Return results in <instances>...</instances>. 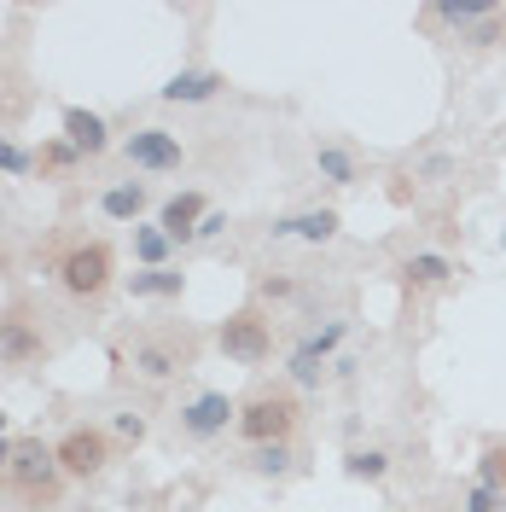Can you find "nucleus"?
<instances>
[{"instance_id":"9","label":"nucleus","mask_w":506,"mask_h":512,"mask_svg":"<svg viewBox=\"0 0 506 512\" xmlns=\"http://www.w3.org/2000/svg\"><path fill=\"white\" fill-rule=\"evenodd\" d=\"M128 361H134V379L140 384H169L175 373H187L192 344L187 338H140Z\"/></svg>"},{"instance_id":"15","label":"nucleus","mask_w":506,"mask_h":512,"mask_svg":"<svg viewBox=\"0 0 506 512\" xmlns=\"http://www.w3.org/2000/svg\"><path fill=\"white\" fill-rule=\"evenodd\" d=\"M454 262H448L443 251H419V256H408L402 262V280H408L413 291H443V286H454Z\"/></svg>"},{"instance_id":"26","label":"nucleus","mask_w":506,"mask_h":512,"mask_svg":"<svg viewBox=\"0 0 506 512\" xmlns=\"http://www.w3.org/2000/svg\"><path fill=\"white\" fill-rule=\"evenodd\" d=\"M35 169V152H24L12 134H0V175H12V181H24Z\"/></svg>"},{"instance_id":"6","label":"nucleus","mask_w":506,"mask_h":512,"mask_svg":"<svg viewBox=\"0 0 506 512\" xmlns=\"http://www.w3.org/2000/svg\"><path fill=\"white\" fill-rule=\"evenodd\" d=\"M117 152H123V163L128 169H140V175H175V169L187 163V140H181L175 128L146 123V128H134Z\"/></svg>"},{"instance_id":"13","label":"nucleus","mask_w":506,"mask_h":512,"mask_svg":"<svg viewBox=\"0 0 506 512\" xmlns=\"http://www.w3.org/2000/svg\"><path fill=\"white\" fill-rule=\"evenodd\" d=\"M146 204H152V187L146 181H111V187L99 192V216L105 222H123V227H140Z\"/></svg>"},{"instance_id":"23","label":"nucleus","mask_w":506,"mask_h":512,"mask_svg":"<svg viewBox=\"0 0 506 512\" xmlns=\"http://www.w3.org/2000/svg\"><path fill=\"white\" fill-rule=\"evenodd\" d=\"M146 437H152V425H146V414H134V408H128V414H111V443L140 448Z\"/></svg>"},{"instance_id":"27","label":"nucleus","mask_w":506,"mask_h":512,"mask_svg":"<svg viewBox=\"0 0 506 512\" xmlns=\"http://www.w3.org/2000/svg\"><path fill=\"white\" fill-rule=\"evenodd\" d=\"M466 512H506V489L472 483V489H466Z\"/></svg>"},{"instance_id":"7","label":"nucleus","mask_w":506,"mask_h":512,"mask_svg":"<svg viewBox=\"0 0 506 512\" xmlns=\"http://www.w3.org/2000/svg\"><path fill=\"white\" fill-rule=\"evenodd\" d=\"M47 332H41V320L24 309V303H12V309H0V367H12V373H24V367H41L47 361Z\"/></svg>"},{"instance_id":"2","label":"nucleus","mask_w":506,"mask_h":512,"mask_svg":"<svg viewBox=\"0 0 506 512\" xmlns=\"http://www.w3.org/2000/svg\"><path fill=\"white\" fill-rule=\"evenodd\" d=\"M59 286L70 303H99L105 291L117 286V251L105 239H82L59 256Z\"/></svg>"},{"instance_id":"31","label":"nucleus","mask_w":506,"mask_h":512,"mask_svg":"<svg viewBox=\"0 0 506 512\" xmlns=\"http://www.w3.org/2000/svg\"><path fill=\"white\" fill-rule=\"evenodd\" d=\"M216 233H227V216H222V210H210V216L198 222V233H192V245H204V239H216Z\"/></svg>"},{"instance_id":"28","label":"nucleus","mask_w":506,"mask_h":512,"mask_svg":"<svg viewBox=\"0 0 506 512\" xmlns=\"http://www.w3.org/2000/svg\"><path fill=\"white\" fill-rule=\"evenodd\" d=\"M477 483H489V489H506V454H501V448H489V454L477 460Z\"/></svg>"},{"instance_id":"24","label":"nucleus","mask_w":506,"mask_h":512,"mask_svg":"<svg viewBox=\"0 0 506 512\" xmlns=\"http://www.w3.org/2000/svg\"><path fill=\"white\" fill-rule=\"evenodd\" d=\"M41 169H47V175H70V169H76V163H82V152H76V146H70V140H47V146H41Z\"/></svg>"},{"instance_id":"32","label":"nucleus","mask_w":506,"mask_h":512,"mask_svg":"<svg viewBox=\"0 0 506 512\" xmlns=\"http://www.w3.org/2000/svg\"><path fill=\"white\" fill-rule=\"evenodd\" d=\"M12 454H18V443H12V437H0V478L12 472Z\"/></svg>"},{"instance_id":"34","label":"nucleus","mask_w":506,"mask_h":512,"mask_svg":"<svg viewBox=\"0 0 506 512\" xmlns=\"http://www.w3.org/2000/svg\"><path fill=\"white\" fill-rule=\"evenodd\" d=\"M501 251H506V233H501Z\"/></svg>"},{"instance_id":"14","label":"nucleus","mask_w":506,"mask_h":512,"mask_svg":"<svg viewBox=\"0 0 506 512\" xmlns=\"http://www.w3.org/2000/svg\"><path fill=\"white\" fill-rule=\"evenodd\" d=\"M204 216H210L204 192H175V198L158 210V227L169 233V245H192V233H198V222H204Z\"/></svg>"},{"instance_id":"16","label":"nucleus","mask_w":506,"mask_h":512,"mask_svg":"<svg viewBox=\"0 0 506 512\" xmlns=\"http://www.w3.org/2000/svg\"><path fill=\"white\" fill-rule=\"evenodd\" d=\"M123 291L140 303V297H181L187 291V274L181 268H134L123 274Z\"/></svg>"},{"instance_id":"22","label":"nucleus","mask_w":506,"mask_h":512,"mask_svg":"<svg viewBox=\"0 0 506 512\" xmlns=\"http://www.w3.org/2000/svg\"><path fill=\"white\" fill-rule=\"evenodd\" d=\"M251 472H262V478H285L291 472V443H268V448H251V460H245Z\"/></svg>"},{"instance_id":"17","label":"nucleus","mask_w":506,"mask_h":512,"mask_svg":"<svg viewBox=\"0 0 506 512\" xmlns=\"http://www.w3.org/2000/svg\"><path fill=\"white\" fill-rule=\"evenodd\" d=\"M128 251H134V262H140V268H175V262H169V251H175V245H169V233H163L158 222H140V227H134V233H128Z\"/></svg>"},{"instance_id":"11","label":"nucleus","mask_w":506,"mask_h":512,"mask_svg":"<svg viewBox=\"0 0 506 512\" xmlns=\"http://www.w3.org/2000/svg\"><path fill=\"white\" fill-rule=\"evenodd\" d=\"M222 94H227L222 70H175V76L158 88L163 105H210V99H222Z\"/></svg>"},{"instance_id":"20","label":"nucleus","mask_w":506,"mask_h":512,"mask_svg":"<svg viewBox=\"0 0 506 512\" xmlns=\"http://www.w3.org/2000/svg\"><path fill=\"white\" fill-rule=\"evenodd\" d=\"M344 472L349 478H361V483H384L390 478V454H384V448H349Z\"/></svg>"},{"instance_id":"30","label":"nucleus","mask_w":506,"mask_h":512,"mask_svg":"<svg viewBox=\"0 0 506 512\" xmlns=\"http://www.w3.org/2000/svg\"><path fill=\"white\" fill-rule=\"evenodd\" d=\"M262 297H268V303H291V297H297V280H291V274H268V280H262Z\"/></svg>"},{"instance_id":"5","label":"nucleus","mask_w":506,"mask_h":512,"mask_svg":"<svg viewBox=\"0 0 506 512\" xmlns=\"http://www.w3.org/2000/svg\"><path fill=\"white\" fill-rule=\"evenodd\" d=\"M216 350L227 361H239V367H262L274 355V320L262 315V309H233L216 326Z\"/></svg>"},{"instance_id":"21","label":"nucleus","mask_w":506,"mask_h":512,"mask_svg":"<svg viewBox=\"0 0 506 512\" xmlns=\"http://www.w3.org/2000/svg\"><path fill=\"white\" fill-rule=\"evenodd\" d=\"M326 367H332V361H320L309 344H297V350H291V361H285L291 384H303V390H320V384H326Z\"/></svg>"},{"instance_id":"29","label":"nucleus","mask_w":506,"mask_h":512,"mask_svg":"<svg viewBox=\"0 0 506 512\" xmlns=\"http://www.w3.org/2000/svg\"><path fill=\"white\" fill-rule=\"evenodd\" d=\"M460 41H472V47H495V41H501V12L483 18V24H472V30H460Z\"/></svg>"},{"instance_id":"4","label":"nucleus","mask_w":506,"mask_h":512,"mask_svg":"<svg viewBox=\"0 0 506 512\" xmlns=\"http://www.w3.org/2000/svg\"><path fill=\"white\" fill-rule=\"evenodd\" d=\"M53 454H59L64 478L94 483V478H105V466L117 460V443H111V431H105V425H70L59 443H53Z\"/></svg>"},{"instance_id":"10","label":"nucleus","mask_w":506,"mask_h":512,"mask_svg":"<svg viewBox=\"0 0 506 512\" xmlns=\"http://www.w3.org/2000/svg\"><path fill=\"white\" fill-rule=\"evenodd\" d=\"M59 128H64V140H70L82 158H105V152L117 146V140H111V123H105L99 111H88V105H64Z\"/></svg>"},{"instance_id":"18","label":"nucleus","mask_w":506,"mask_h":512,"mask_svg":"<svg viewBox=\"0 0 506 512\" xmlns=\"http://www.w3.org/2000/svg\"><path fill=\"white\" fill-rule=\"evenodd\" d=\"M315 169H320V181H332V187H355L361 181V163L349 158L344 146H332V140L315 146Z\"/></svg>"},{"instance_id":"33","label":"nucleus","mask_w":506,"mask_h":512,"mask_svg":"<svg viewBox=\"0 0 506 512\" xmlns=\"http://www.w3.org/2000/svg\"><path fill=\"white\" fill-rule=\"evenodd\" d=\"M6 425H12V419H6V414H0V437H6Z\"/></svg>"},{"instance_id":"12","label":"nucleus","mask_w":506,"mask_h":512,"mask_svg":"<svg viewBox=\"0 0 506 512\" xmlns=\"http://www.w3.org/2000/svg\"><path fill=\"white\" fill-rule=\"evenodd\" d=\"M268 233L274 239H303V245H332L344 233V216L338 210H297V216H280Z\"/></svg>"},{"instance_id":"3","label":"nucleus","mask_w":506,"mask_h":512,"mask_svg":"<svg viewBox=\"0 0 506 512\" xmlns=\"http://www.w3.org/2000/svg\"><path fill=\"white\" fill-rule=\"evenodd\" d=\"M6 478H12V489H18L30 507H53V501H59V483H64L53 443L24 437V443H18V454H12V472H6Z\"/></svg>"},{"instance_id":"8","label":"nucleus","mask_w":506,"mask_h":512,"mask_svg":"<svg viewBox=\"0 0 506 512\" xmlns=\"http://www.w3.org/2000/svg\"><path fill=\"white\" fill-rule=\"evenodd\" d=\"M181 437H192V443H210V437H222L227 425L239 419V402L227 396V390H198L187 408H181Z\"/></svg>"},{"instance_id":"25","label":"nucleus","mask_w":506,"mask_h":512,"mask_svg":"<svg viewBox=\"0 0 506 512\" xmlns=\"http://www.w3.org/2000/svg\"><path fill=\"white\" fill-rule=\"evenodd\" d=\"M349 338V320L338 315V320H326V326H320V332H309V338H303V344H309V350L320 355V361H332V355H338V344H344Z\"/></svg>"},{"instance_id":"1","label":"nucleus","mask_w":506,"mask_h":512,"mask_svg":"<svg viewBox=\"0 0 506 512\" xmlns=\"http://www.w3.org/2000/svg\"><path fill=\"white\" fill-rule=\"evenodd\" d=\"M297 396L291 390H256L239 402V419H233V431H239V443L251 448H268V443H291V431H297Z\"/></svg>"},{"instance_id":"19","label":"nucleus","mask_w":506,"mask_h":512,"mask_svg":"<svg viewBox=\"0 0 506 512\" xmlns=\"http://www.w3.org/2000/svg\"><path fill=\"white\" fill-rule=\"evenodd\" d=\"M495 12H501L495 0H437V6H431V18H443V24H454V30H472V24L495 18Z\"/></svg>"}]
</instances>
